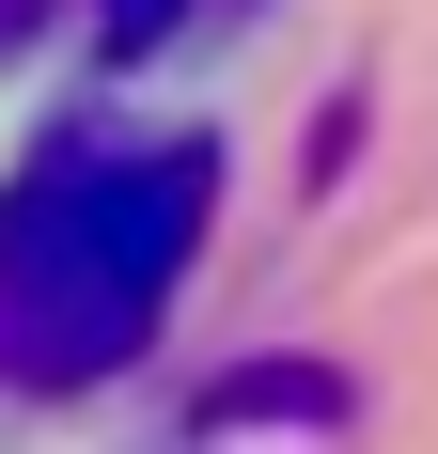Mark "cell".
I'll use <instances>...</instances> for the list:
<instances>
[{
	"mask_svg": "<svg viewBox=\"0 0 438 454\" xmlns=\"http://www.w3.org/2000/svg\"><path fill=\"white\" fill-rule=\"evenodd\" d=\"M204 141H63L0 188V376L16 392H94L141 361V329L173 314L204 251Z\"/></svg>",
	"mask_w": 438,
	"mask_h": 454,
	"instance_id": "cell-1",
	"label": "cell"
},
{
	"mask_svg": "<svg viewBox=\"0 0 438 454\" xmlns=\"http://www.w3.org/2000/svg\"><path fill=\"white\" fill-rule=\"evenodd\" d=\"M173 32V0H110V47H157Z\"/></svg>",
	"mask_w": 438,
	"mask_h": 454,
	"instance_id": "cell-2",
	"label": "cell"
}]
</instances>
